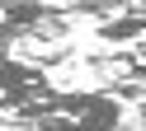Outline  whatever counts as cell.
Instances as JSON below:
<instances>
[{
  "mask_svg": "<svg viewBox=\"0 0 146 131\" xmlns=\"http://www.w3.org/2000/svg\"><path fill=\"white\" fill-rule=\"evenodd\" d=\"M137 117H141V131H146V103H137Z\"/></svg>",
  "mask_w": 146,
  "mask_h": 131,
  "instance_id": "cell-1",
  "label": "cell"
}]
</instances>
